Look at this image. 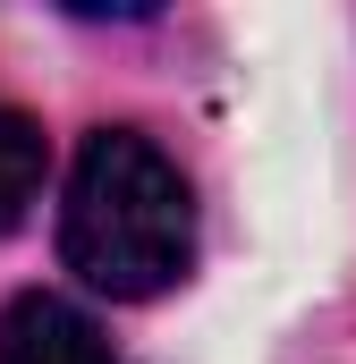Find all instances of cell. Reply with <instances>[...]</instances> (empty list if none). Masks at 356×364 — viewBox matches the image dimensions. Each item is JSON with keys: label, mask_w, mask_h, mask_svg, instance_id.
Segmentation results:
<instances>
[{"label": "cell", "mask_w": 356, "mask_h": 364, "mask_svg": "<svg viewBox=\"0 0 356 364\" xmlns=\"http://www.w3.org/2000/svg\"><path fill=\"white\" fill-rule=\"evenodd\" d=\"M60 263L110 305H145L187 279L195 195L153 136H136V127L85 136V153L68 170V203H60Z\"/></svg>", "instance_id": "obj_1"}, {"label": "cell", "mask_w": 356, "mask_h": 364, "mask_svg": "<svg viewBox=\"0 0 356 364\" xmlns=\"http://www.w3.org/2000/svg\"><path fill=\"white\" fill-rule=\"evenodd\" d=\"M0 364H119V356H110L93 314H77L68 296L34 288V296H17L0 314Z\"/></svg>", "instance_id": "obj_2"}, {"label": "cell", "mask_w": 356, "mask_h": 364, "mask_svg": "<svg viewBox=\"0 0 356 364\" xmlns=\"http://www.w3.org/2000/svg\"><path fill=\"white\" fill-rule=\"evenodd\" d=\"M43 170H51V144H43V127H34L17 102H0V237H9V229L34 212Z\"/></svg>", "instance_id": "obj_3"}]
</instances>
